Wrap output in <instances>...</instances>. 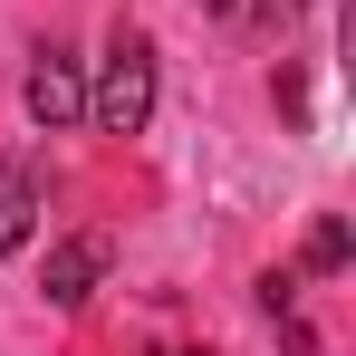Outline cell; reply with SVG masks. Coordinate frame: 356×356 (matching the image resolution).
<instances>
[{
    "instance_id": "6da1fadb",
    "label": "cell",
    "mask_w": 356,
    "mask_h": 356,
    "mask_svg": "<svg viewBox=\"0 0 356 356\" xmlns=\"http://www.w3.org/2000/svg\"><path fill=\"white\" fill-rule=\"evenodd\" d=\"M145 116H154V39L116 29L106 58H97V87H87V125L97 135H145Z\"/></svg>"
},
{
    "instance_id": "7a4b0ae2",
    "label": "cell",
    "mask_w": 356,
    "mask_h": 356,
    "mask_svg": "<svg viewBox=\"0 0 356 356\" xmlns=\"http://www.w3.org/2000/svg\"><path fill=\"white\" fill-rule=\"evenodd\" d=\"M19 106L49 125V135H58V125H77V116H87V77H77V58H67V49H39V58H29V77H19Z\"/></svg>"
},
{
    "instance_id": "3957f363",
    "label": "cell",
    "mask_w": 356,
    "mask_h": 356,
    "mask_svg": "<svg viewBox=\"0 0 356 356\" xmlns=\"http://www.w3.org/2000/svg\"><path fill=\"white\" fill-rule=\"evenodd\" d=\"M39 212H49V193H39V164H0V260H19L29 232H39Z\"/></svg>"
},
{
    "instance_id": "277c9868",
    "label": "cell",
    "mask_w": 356,
    "mask_h": 356,
    "mask_svg": "<svg viewBox=\"0 0 356 356\" xmlns=\"http://www.w3.org/2000/svg\"><path fill=\"white\" fill-rule=\"evenodd\" d=\"M97 280H106V232H77L49 250V308H87Z\"/></svg>"
},
{
    "instance_id": "5b68a950",
    "label": "cell",
    "mask_w": 356,
    "mask_h": 356,
    "mask_svg": "<svg viewBox=\"0 0 356 356\" xmlns=\"http://www.w3.org/2000/svg\"><path fill=\"white\" fill-rule=\"evenodd\" d=\"M202 19H222V29H289L308 0H193Z\"/></svg>"
},
{
    "instance_id": "8992f818",
    "label": "cell",
    "mask_w": 356,
    "mask_h": 356,
    "mask_svg": "<svg viewBox=\"0 0 356 356\" xmlns=\"http://www.w3.org/2000/svg\"><path fill=\"white\" fill-rule=\"evenodd\" d=\"M347 222H337V212H327V222H318V232H308V270H347Z\"/></svg>"
},
{
    "instance_id": "52a82bcc",
    "label": "cell",
    "mask_w": 356,
    "mask_h": 356,
    "mask_svg": "<svg viewBox=\"0 0 356 356\" xmlns=\"http://www.w3.org/2000/svg\"><path fill=\"white\" fill-rule=\"evenodd\" d=\"M164 356H193V347H164Z\"/></svg>"
}]
</instances>
